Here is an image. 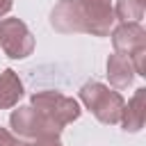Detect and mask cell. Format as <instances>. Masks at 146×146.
Segmentation results:
<instances>
[{"label":"cell","mask_w":146,"mask_h":146,"mask_svg":"<svg viewBox=\"0 0 146 146\" xmlns=\"http://www.w3.org/2000/svg\"><path fill=\"white\" fill-rule=\"evenodd\" d=\"M144 121H146V89H137L135 96L128 100V105H123L119 123L123 125L125 132H137L144 128Z\"/></svg>","instance_id":"cell-8"},{"label":"cell","mask_w":146,"mask_h":146,"mask_svg":"<svg viewBox=\"0 0 146 146\" xmlns=\"http://www.w3.org/2000/svg\"><path fill=\"white\" fill-rule=\"evenodd\" d=\"M144 16V0H119L114 7V18L121 23H137Z\"/></svg>","instance_id":"cell-11"},{"label":"cell","mask_w":146,"mask_h":146,"mask_svg":"<svg viewBox=\"0 0 146 146\" xmlns=\"http://www.w3.org/2000/svg\"><path fill=\"white\" fill-rule=\"evenodd\" d=\"M30 146H62V141H59V137H39Z\"/></svg>","instance_id":"cell-13"},{"label":"cell","mask_w":146,"mask_h":146,"mask_svg":"<svg viewBox=\"0 0 146 146\" xmlns=\"http://www.w3.org/2000/svg\"><path fill=\"white\" fill-rule=\"evenodd\" d=\"M21 98H23V82H21V78L11 68L2 71L0 73V110L18 105Z\"/></svg>","instance_id":"cell-10"},{"label":"cell","mask_w":146,"mask_h":146,"mask_svg":"<svg viewBox=\"0 0 146 146\" xmlns=\"http://www.w3.org/2000/svg\"><path fill=\"white\" fill-rule=\"evenodd\" d=\"M11 7H14V0H0V18L7 16L11 11Z\"/></svg>","instance_id":"cell-14"},{"label":"cell","mask_w":146,"mask_h":146,"mask_svg":"<svg viewBox=\"0 0 146 146\" xmlns=\"http://www.w3.org/2000/svg\"><path fill=\"white\" fill-rule=\"evenodd\" d=\"M0 48L11 59H23L34 50V36L21 18H0Z\"/></svg>","instance_id":"cell-4"},{"label":"cell","mask_w":146,"mask_h":146,"mask_svg":"<svg viewBox=\"0 0 146 146\" xmlns=\"http://www.w3.org/2000/svg\"><path fill=\"white\" fill-rule=\"evenodd\" d=\"M84 32L91 36H107L114 25V7L110 0H75Z\"/></svg>","instance_id":"cell-5"},{"label":"cell","mask_w":146,"mask_h":146,"mask_svg":"<svg viewBox=\"0 0 146 146\" xmlns=\"http://www.w3.org/2000/svg\"><path fill=\"white\" fill-rule=\"evenodd\" d=\"M0 146H30V144H27V141H23V139H16L9 130L0 128Z\"/></svg>","instance_id":"cell-12"},{"label":"cell","mask_w":146,"mask_h":146,"mask_svg":"<svg viewBox=\"0 0 146 146\" xmlns=\"http://www.w3.org/2000/svg\"><path fill=\"white\" fill-rule=\"evenodd\" d=\"M80 100L84 103V107L89 112H94V116L100 121V123H107V125H114L119 123L121 119V110L125 105L123 96L119 91H112L110 87L91 80L87 84H82L80 89Z\"/></svg>","instance_id":"cell-1"},{"label":"cell","mask_w":146,"mask_h":146,"mask_svg":"<svg viewBox=\"0 0 146 146\" xmlns=\"http://www.w3.org/2000/svg\"><path fill=\"white\" fill-rule=\"evenodd\" d=\"M11 130L23 139H39V137H59L62 128L50 123L43 114H39L32 105H23L11 112L9 116Z\"/></svg>","instance_id":"cell-3"},{"label":"cell","mask_w":146,"mask_h":146,"mask_svg":"<svg viewBox=\"0 0 146 146\" xmlns=\"http://www.w3.org/2000/svg\"><path fill=\"white\" fill-rule=\"evenodd\" d=\"M112 43L114 52L130 55L132 50L146 46V30L139 23H121L119 27L112 30Z\"/></svg>","instance_id":"cell-7"},{"label":"cell","mask_w":146,"mask_h":146,"mask_svg":"<svg viewBox=\"0 0 146 146\" xmlns=\"http://www.w3.org/2000/svg\"><path fill=\"white\" fill-rule=\"evenodd\" d=\"M50 25L62 32V34H73V32H84L80 9L75 0H59L52 11H50Z\"/></svg>","instance_id":"cell-6"},{"label":"cell","mask_w":146,"mask_h":146,"mask_svg":"<svg viewBox=\"0 0 146 146\" xmlns=\"http://www.w3.org/2000/svg\"><path fill=\"white\" fill-rule=\"evenodd\" d=\"M132 78H135V68H132V62L128 55H121V52H112L107 57V80L114 89H128L132 84Z\"/></svg>","instance_id":"cell-9"},{"label":"cell","mask_w":146,"mask_h":146,"mask_svg":"<svg viewBox=\"0 0 146 146\" xmlns=\"http://www.w3.org/2000/svg\"><path fill=\"white\" fill-rule=\"evenodd\" d=\"M39 114H43L50 123H55L57 128H64L68 123H73L82 110L78 105L75 98H68L59 91H36L32 96V103H30Z\"/></svg>","instance_id":"cell-2"}]
</instances>
